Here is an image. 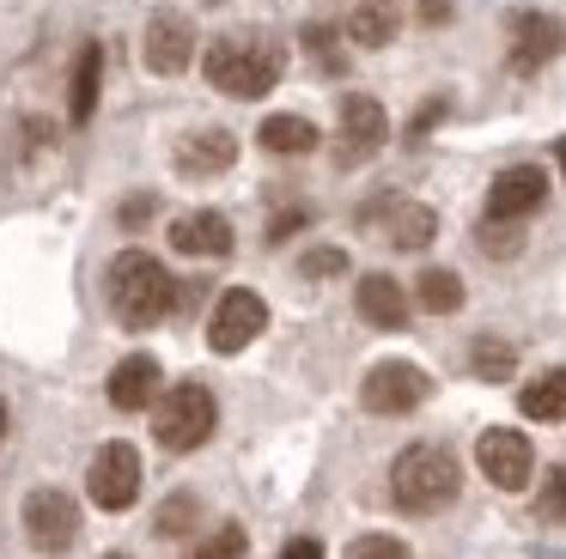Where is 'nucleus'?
<instances>
[{
	"label": "nucleus",
	"mask_w": 566,
	"mask_h": 559,
	"mask_svg": "<svg viewBox=\"0 0 566 559\" xmlns=\"http://www.w3.org/2000/svg\"><path fill=\"white\" fill-rule=\"evenodd\" d=\"M208 80L220 85L226 97H262L274 92V80H281V49L269 43V36H220V43H208Z\"/></svg>",
	"instance_id": "7ed1b4c3"
},
{
	"label": "nucleus",
	"mask_w": 566,
	"mask_h": 559,
	"mask_svg": "<svg viewBox=\"0 0 566 559\" xmlns=\"http://www.w3.org/2000/svg\"><path fill=\"white\" fill-rule=\"evenodd\" d=\"M196 517H201V498L196 493H171L159 505V517H153V529H159V535H184Z\"/></svg>",
	"instance_id": "a878e982"
},
{
	"label": "nucleus",
	"mask_w": 566,
	"mask_h": 559,
	"mask_svg": "<svg viewBox=\"0 0 566 559\" xmlns=\"http://www.w3.org/2000/svg\"><path fill=\"white\" fill-rule=\"evenodd\" d=\"M517 408H524L530 420H542V425H560V420H566V365L530 377L524 395H517Z\"/></svg>",
	"instance_id": "aec40b11"
},
{
	"label": "nucleus",
	"mask_w": 566,
	"mask_h": 559,
	"mask_svg": "<svg viewBox=\"0 0 566 559\" xmlns=\"http://www.w3.org/2000/svg\"><path fill=\"white\" fill-rule=\"evenodd\" d=\"M305 43L317 49V61H323V67H335V31H329V24H311V31H305Z\"/></svg>",
	"instance_id": "2f4dec72"
},
{
	"label": "nucleus",
	"mask_w": 566,
	"mask_h": 559,
	"mask_svg": "<svg viewBox=\"0 0 566 559\" xmlns=\"http://www.w3.org/2000/svg\"><path fill=\"white\" fill-rule=\"evenodd\" d=\"M171 304H177V280L165 274V262H153L147 250H123L111 262V310L123 328L140 335V328L165 323Z\"/></svg>",
	"instance_id": "f257e3e1"
},
{
	"label": "nucleus",
	"mask_w": 566,
	"mask_h": 559,
	"mask_svg": "<svg viewBox=\"0 0 566 559\" xmlns=\"http://www.w3.org/2000/svg\"><path fill=\"white\" fill-rule=\"evenodd\" d=\"M427 395H432V377L420 371V365H408V359L371 365L366 383H359V401H366V413H384V420H396V413H415Z\"/></svg>",
	"instance_id": "39448f33"
},
{
	"label": "nucleus",
	"mask_w": 566,
	"mask_h": 559,
	"mask_svg": "<svg viewBox=\"0 0 566 559\" xmlns=\"http://www.w3.org/2000/svg\"><path fill=\"white\" fill-rule=\"evenodd\" d=\"M153 207H159V201H153V194H128V201L116 207V219H123L128 231H140V225H147V219H153Z\"/></svg>",
	"instance_id": "c756f323"
},
{
	"label": "nucleus",
	"mask_w": 566,
	"mask_h": 559,
	"mask_svg": "<svg viewBox=\"0 0 566 559\" xmlns=\"http://www.w3.org/2000/svg\"><path fill=\"white\" fill-rule=\"evenodd\" d=\"M262 328H269V304H262V292L232 286V292H220V304H213V316H208V347L213 352H244Z\"/></svg>",
	"instance_id": "6e6552de"
},
{
	"label": "nucleus",
	"mask_w": 566,
	"mask_h": 559,
	"mask_svg": "<svg viewBox=\"0 0 566 559\" xmlns=\"http://www.w3.org/2000/svg\"><path fill=\"white\" fill-rule=\"evenodd\" d=\"M347 559H415V553H408V541H396V535H359V541L347 547Z\"/></svg>",
	"instance_id": "bb28decb"
},
{
	"label": "nucleus",
	"mask_w": 566,
	"mask_h": 559,
	"mask_svg": "<svg viewBox=\"0 0 566 559\" xmlns=\"http://www.w3.org/2000/svg\"><path fill=\"white\" fill-rule=\"evenodd\" d=\"M560 43H566V31H560V19H548V12H517L512 19V67L517 73H536Z\"/></svg>",
	"instance_id": "2eb2a0df"
},
{
	"label": "nucleus",
	"mask_w": 566,
	"mask_h": 559,
	"mask_svg": "<svg viewBox=\"0 0 566 559\" xmlns=\"http://www.w3.org/2000/svg\"><path fill=\"white\" fill-rule=\"evenodd\" d=\"M384 238H390V250H427L432 238H439V213L420 201H390V225H384Z\"/></svg>",
	"instance_id": "6ab92c4d"
},
{
	"label": "nucleus",
	"mask_w": 566,
	"mask_h": 559,
	"mask_svg": "<svg viewBox=\"0 0 566 559\" xmlns=\"http://www.w3.org/2000/svg\"><path fill=\"white\" fill-rule=\"evenodd\" d=\"M415 298H420V310L451 316V310H463V280H457L451 267H427V274L415 280Z\"/></svg>",
	"instance_id": "5701e85b"
},
{
	"label": "nucleus",
	"mask_w": 566,
	"mask_h": 559,
	"mask_svg": "<svg viewBox=\"0 0 566 559\" xmlns=\"http://www.w3.org/2000/svg\"><path fill=\"white\" fill-rule=\"evenodd\" d=\"M298 267H305L311 280H329V274H342V267H347V255H342V250H311Z\"/></svg>",
	"instance_id": "c85d7f7f"
},
{
	"label": "nucleus",
	"mask_w": 566,
	"mask_h": 559,
	"mask_svg": "<svg viewBox=\"0 0 566 559\" xmlns=\"http://www.w3.org/2000/svg\"><path fill=\"white\" fill-rule=\"evenodd\" d=\"M213 425H220V401H213L208 383H171L159 395V408H153V437H159L171 456H189V450H201L213 437Z\"/></svg>",
	"instance_id": "20e7f679"
},
{
	"label": "nucleus",
	"mask_w": 566,
	"mask_h": 559,
	"mask_svg": "<svg viewBox=\"0 0 566 559\" xmlns=\"http://www.w3.org/2000/svg\"><path fill=\"white\" fill-rule=\"evenodd\" d=\"M250 553V535H244V523H220L213 535H201L196 547H189L184 559H244Z\"/></svg>",
	"instance_id": "393cba45"
},
{
	"label": "nucleus",
	"mask_w": 566,
	"mask_h": 559,
	"mask_svg": "<svg viewBox=\"0 0 566 559\" xmlns=\"http://www.w3.org/2000/svg\"><path fill=\"white\" fill-rule=\"evenodd\" d=\"M305 219H311V213H305V207H293V213H281V219H274V225H269V238H274V243H281V238H286V231H298V225H305Z\"/></svg>",
	"instance_id": "f704fd0d"
},
{
	"label": "nucleus",
	"mask_w": 566,
	"mask_h": 559,
	"mask_svg": "<svg viewBox=\"0 0 566 559\" xmlns=\"http://www.w3.org/2000/svg\"><path fill=\"white\" fill-rule=\"evenodd\" d=\"M542 517H566V468L548 474V493H542Z\"/></svg>",
	"instance_id": "7c9ffc66"
},
{
	"label": "nucleus",
	"mask_w": 566,
	"mask_h": 559,
	"mask_svg": "<svg viewBox=\"0 0 566 559\" xmlns=\"http://www.w3.org/2000/svg\"><path fill=\"white\" fill-rule=\"evenodd\" d=\"M98 85H104V49L86 43L80 49V67H74V97H67V116H74L80 128L98 116Z\"/></svg>",
	"instance_id": "412c9836"
},
{
	"label": "nucleus",
	"mask_w": 566,
	"mask_h": 559,
	"mask_svg": "<svg viewBox=\"0 0 566 559\" xmlns=\"http://www.w3.org/2000/svg\"><path fill=\"white\" fill-rule=\"evenodd\" d=\"M475 238H481V250H488V255H517V225H512V219H488Z\"/></svg>",
	"instance_id": "cd10ccee"
},
{
	"label": "nucleus",
	"mask_w": 566,
	"mask_h": 559,
	"mask_svg": "<svg viewBox=\"0 0 566 559\" xmlns=\"http://www.w3.org/2000/svg\"><path fill=\"white\" fill-rule=\"evenodd\" d=\"M104 559H128V553H104Z\"/></svg>",
	"instance_id": "4c0bfd02"
},
{
	"label": "nucleus",
	"mask_w": 566,
	"mask_h": 559,
	"mask_svg": "<svg viewBox=\"0 0 566 559\" xmlns=\"http://www.w3.org/2000/svg\"><path fill=\"white\" fill-rule=\"evenodd\" d=\"M469 365H475V377H488V383H505V377L517 371V347L500 335H481L475 347H469Z\"/></svg>",
	"instance_id": "b1692460"
},
{
	"label": "nucleus",
	"mask_w": 566,
	"mask_h": 559,
	"mask_svg": "<svg viewBox=\"0 0 566 559\" xmlns=\"http://www.w3.org/2000/svg\"><path fill=\"white\" fill-rule=\"evenodd\" d=\"M439 116H444V97H427V104H420V116H415V134H427Z\"/></svg>",
	"instance_id": "c9c22d12"
},
{
	"label": "nucleus",
	"mask_w": 566,
	"mask_h": 559,
	"mask_svg": "<svg viewBox=\"0 0 566 559\" xmlns=\"http://www.w3.org/2000/svg\"><path fill=\"white\" fill-rule=\"evenodd\" d=\"M548 201V170L542 165H505L488 189V219H530L536 207Z\"/></svg>",
	"instance_id": "f8f14e48"
},
{
	"label": "nucleus",
	"mask_w": 566,
	"mask_h": 559,
	"mask_svg": "<svg viewBox=\"0 0 566 559\" xmlns=\"http://www.w3.org/2000/svg\"><path fill=\"white\" fill-rule=\"evenodd\" d=\"M80 535V505L62 493V486H38L25 498V541L38 553H67Z\"/></svg>",
	"instance_id": "9b49d317"
},
{
	"label": "nucleus",
	"mask_w": 566,
	"mask_h": 559,
	"mask_svg": "<svg viewBox=\"0 0 566 559\" xmlns=\"http://www.w3.org/2000/svg\"><path fill=\"white\" fill-rule=\"evenodd\" d=\"M451 0H420V24H451Z\"/></svg>",
	"instance_id": "72a5a7b5"
},
{
	"label": "nucleus",
	"mask_w": 566,
	"mask_h": 559,
	"mask_svg": "<svg viewBox=\"0 0 566 559\" xmlns=\"http://www.w3.org/2000/svg\"><path fill=\"white\" fill-rule=\"evenodd\" d=\"M232 158H238V140L226 128H201L177 140V170L184 177H220V170H232Z\"/></svg>",
	"instance_id": "dca6fc26"
},
{
	"label": "nucleus",
	"mask_w": 566,
	"mask_h": 559,
	"mask_svg": "<svg viewBox=\"0 0 566 559\" xmlns=\"http://www.w3.org/2000/svg\"><path fill=\"white\" fill-rule=\"evenodd\" d=\"M86 493H92L98 510H128L135 493H140V450L123 444V437L104 444L98 456H92V468H86Z\"/></svg>",
	"instance_id": "1a4fd4ad"
},
{
	"label": "nucleus",
	"mask_w": 566,
	"mask_h": 559,
	"mask_svg": "<svg viewBox=\"0 0 566 559\" xmlns=\"http://www.w3.org/2000/svg\"><path fill=\"white\" fill-rule=\"evenodd\" d=\"M281 559H323V541H311V535H293Z\"/></svg>",
	"instance_id": "473e14b6"
},
{
	"label": "nucleus",
	"mask_w": 566,
	"mask_h": 559,
	"mask_svg": "<svg viewBox=\"0 0 566 559\" xmlns=\"http://www.w3.org/2000/svg\"><path fill=\"white\" fill-rule=\"evenodd\" d=\"M354 304H359V316H366L371 328H402L408 323V292L396 286L390 274H366L359 292H354Z\"/></svg>",
	"instance_id": "f3484780"
},
{
	"label": "nucleus",
	"mask_w": 566,
	"mask_h": 559,
	"mask_svg": "<svg viewBox=\"0 0 566 559\" xmlns=\"http://www.w3.org/2000/svg\"><path fill=\"white\" fill-rule=\"evenodd\" d=\"M0 437H7V401H0Z\"/></svg>",
	"instance_id": "e433bc0d"
},
{
	"label": "nucleus",
	"mask_w": 566,
	"mask_h": 559,
	"mask_svg": "<svg viewBox=\"0 0 566 559\" xmlns=\"http://www.w3.org/2000/svg\"><path fill=\"white\" fill-rule=\"evenodd\" d=\"M111 408H123V413H147V408H159V395H165V371H159V359L153 352H128L123 365L111 371Z\"/></svg>",
	"instance_id": "ddd939ff"
},
{
	"label": "nucleus",
	"mask_w": 566,
	"mask_h": 559,
	"mask_svg": "<svg viewBox=\"0 0 566 559\" xmlns=\"http://www.w3.org/2000/svg\"><path fill=\"white\" fill-rule=\"evenodd\" d=\"M457 486H463V468H457V456L444 444H408L390 468V498L402 510H415V517L444 510L457 498Z\"/></svg>",
	"instance_id": "f03ea898"
},
{
	"label": "nucleus",
	"mask_w": 566,
	"mask_h": 559,
	"mask_svg": "<svg viewBox=\"0 0 566 559\" xmlns=\"http://www.w3.org/2000/svg\"><path fill=\"white\" fill-rule=\"evenodd\" d=\"M384 134H390V116H384L378 97H366V92L342 97V122H335V165H342V170L366 165V158L384 146Z\"/></svg>",
	"instance_id": "423d86ee"
},
{
	"label": "nucleus",
	"mask_w": 566,
	"mask_h": 559,
	"mask_svg": "<svg viewBox=\"0 0 566 559\" xmlns=\"http://www.w3.org/2000/svg\"><path fill=\"white\" fill-rule=\"evenodd\" d=\"M140 61H147V73H159V80L184 73L189 61H196V24L177 7H159L147 19V31H140Z\"/></svg>",
	"instance_id": "9d476101"
},
{
	"label": "nucleus",
	"mask_w": 566,
	"mask_h": 559,
	"mask_svg": "<svg viewBox=\"0 0 566 559\" xmlns=\"http://www.w3.org/2000/svg\"><path fill=\"white\" fill-rule=\"evenodd\" d=\"M475 462L500 493H524L530 474H536V450H530V437L512 432V425H488V432L475 437Z\"/></svg>",
	"instance_id": "0eeeda50"
},
{
	"label": "nucleus",
	"mask_w": 566,
	"mask_h": 559,
	"mask_svg": "<svg viewBox=\"0 0 566 559\" xmlns=\"http://www.w3.org/2000/svg\"><path fill=\"white\" fill-rule=\"evenodd\" d=\"M262 146H269V152H311V146H317V122L311 116H269L262 122V134H256Z\"/></svg>",
	"instance_id": "4be33fe9"
},
{
	"label": "nucleus",
	"mask_w": 566,
	"mask_h": 559,
	"mask_svg": "<svg viewBox=\"0 0 566 559\" xmlns=\"http://www.w3.org/2000/svg\"><path fill=\"white\" fill-rule=\"evenodd\" d=\"M396 31H402V0H359V7L347 12V36H354L359 49H384Z\"/></svg>",
	"instance_id": "a211bd4d"
},
{
	"label": "nucleus",
	"mask_w": 566,
	"mask_h": 559,
	"mask_svg": "<svg viewBox=\"0 0 566 559\" xmlns=\"http://www.w3.org/2000/svg\"><path fill=\"white\" fill-rule=\"evenodd\" d=\"M171 250L177 255H208V262H220V255H232V219L226 213H184L171 225Z\"/></svg>",
	"instance_id": "4468645a"
}]
</instances>
